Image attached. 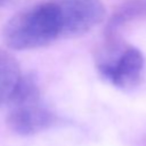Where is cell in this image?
<instances>
[{
	"label": "cell",
	"instance_id": "6da1fadb",
	"mask_svg": "<svg viewBox=\"0 0 146 146\" xmlns=\"http://www.w3.org/2000/svg\"><path fill=\"white\" fill-rule=\"evenodd\" d=\"M3 40L14 50H32L62 39L58 9L54 0H44L22 9L3 27Z\"/></svg>",
	"mask_w": 146,
	"mask_h": 146
},
{
	"label": "cell",
	"instance_id": "7a4b0ae2",
	"mask_svg": "<svg viewBox=\"0 0 146 146\" xmlns=\"http://www.w3.org/2000/svg\"><path fill=\"white\" fill-rule=\"evenodd\" d=\"M96 70L106 82L121 90L138 87L145 72V57L120 35L106 36L96 54Z\"/></svg>",
	"mask_w": 146,
	"mask_h": 146
},
{
	"label": "cell",
	"instance_id": "3957f363",
	"mask_svg": "<svg viewBox=\"0 0 146 146\" xmlns=\"http://www.w3.org/2000/svg\"><path fill=\"white\" fill-rule=\"evenodd\" d=\"M7 124L19 136L42 132L57 122L56 114L42 102L38 82L33 75H23L11 98Z\"/></svg>",
	"mask_w": 146,
	"mask_h": 146
},
{
	"label": "cell",
	"instance_id": "277c9868",
	"mask_svg": "<svg viewBox=\"0 0 146 146\" xmlns=\"http://www.w3.org/2000/svg\"><path fill=\"white\" fill-rule=\"evenodd\" d=\"M59 15L62 38L83 35L105 18L100 0H54Z\"/></svg>",
	"mask_w": 146,
	"mask_h": 146
},
{
	"label": "cell",
	"instance_id": "5b68a950",
	"mask_svg": "<svg viewBox=\"0 0 146 146\" xmlns=\"http://www.w3.org/2000/svg\"><path fill=\"white\" fill-rule=\"evenodd\" d=\"M143 18H146V0H125L111 15L105 27V35H119V32L128 24Z\"/></svg>",
	"mask_w": 146,
	"mask_h": 146
},
{
	"label": "cell",
	"instance_id": "8992f818",
	"mask_svg": "<svg viewBox=\"0 0 146 146\" xmlns=\"http://www.w3.org/2000/svg\"><path fill=\"white\" fill-rule=\"evenodd\" d=\"M23 74L15 56L0 49V106L8 103Z\"/></svg>",
	"mask_w": 146,
	"mask_h": 146
},
{
	"label": "cell",
	"instance_id": "52a82bcc",
	"mask_svg": "<svg viewBox=\"0 0 146 146\" xmlns=\"http://www.w3.org/2000/svg\"><path fill=\"white\" fill-rule=\"evenodd\" d=\"M7 1H8V0H0V6H2V5H3V3H6Z\"/></svg>",
	"mask_w": 146,
	"mask_h": 146
}]
</instances>
